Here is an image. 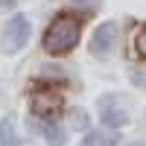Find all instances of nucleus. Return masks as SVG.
Here are the masks:
<instances>
[{
  "label": "nucleus",
  "instance_id": "obj_1",
  "mask_svg": "<svg viewBox=\"0 0 146 146\" xmlns=\"http://www.w3.org/2000/svg\"><path fill=\"white\" fill-rule=\"evenodd\" d=\"M79 32H82V23L73 18V15H58L53 21V27L44 32V50L50 56H64L70 53L79 41Z\"/></svg>",
  "mask_w": 146,
  "mask_h": 146
},
{
  "label": "nucleus",
  "instance_id": "obj_2",
  "mask_svg": "<svg viewBox=\"0 0 146 146\" xmlns=\"http://www.w3.org/2000/svg\"><path fill=\"white\" fill-rule=\"evenodd\" d=\"M27 38H29V21L23 15H15L3 29V50L6 53H18L27 44Z\"/></svg>",
  "mask_w": 146,
  "mask_h": 146
},
{
  "label": "nucleus",
  "instance_id": "obj_3",
  "mask_svg": "<svg viewBox=\"0 0 146 146\" xmlns=\"http://www.w3.org/2000/svg\"><path fill=\"white\" fill-rule=\"evenodd\" d=\"M100 117H102L105 126L117 129V126H126V123H129V108L123 105L120 96L108 94V96H102V100H100Z\"/></svg>",
  "mask_w": 146,
  "mask_h": 146
},
{
  "label": "nucleus",
  "instance_id": "obj_4",
  "mask_svg": "<svg viewBox=\"0 0 146 146\" xmlns=\"http://www.w3.org/2000/svg\"><path fill=\"white\" fill-rule=\"evenodd\" d=\"M114 44H117V23H102V27L94 32L91 53H94V56H100V58H105V56H111Z\"/></svg>",
  "mask_w": 146,
  "mask_h": 146
},
{
  "label": "nucleus",
  "instance_id": "obj_5",
  "mask_svg": "<svg viewBox=\"0 0 146 146\" xmlns=\"http://www.w3.org/2000/svg\"><path fill=\"white\" fill-rule=\"evenodd\" d=\"M58 108H62V94L56 91H38L32 96V111L38 117H53Z\"/></svg>",
  "mask_w": 146,
  "mask_h": 146
},
{
  "label": "nucleus",
  "instance_id": "obj_6",
  "mask_svg": "<svg viewBox=\"0 0 146 146\" xmlns=\"http://www.w3.org/2000/svg\"><path fill=\"white\" fill-rule=\"evenodd\" d=\"M44 137H47V146H64V129L58 123H47Z\"/></svg>",
  "mask_w": 146,
  "mask_h": 146
},
{
  "label": "nucleus",
  "instance_id": "obj_7",
  "mask_svg": "<svg viewBox=\"0 0 146 146\" xmlns=\"http://www.w3.org/2000/svg\"><path fill=\"white\" fill-rule=\"evenodd\" d=\"M111 143H114V135H108V131H91L82 140V146H111Z\"/></svg>",
  "mask_w": 146,
  "mask_h": 146
},
{
  "label": "nucleus",
  "instance_id": "obj_8",
  "mask_svg": "<svg viewBox=\"0 0 146 146\" xmlns=\"http://www.w3.org/2000/svg\"><path fill=\"white\" fill-rule=\"evenodd\" d=\"M0 146H15V126H12V120L0 123Z\"/></svg>",
  "mask_w": 146,
  "mask_h": 146
},
{
  "label": "nucleus",
  "instance_id": "obj_9",
  "mask_svg": "<svg viewBox=\"0 0 146 146\" xmlns=\"http://www.w3.org/2000/svg\"><path fill=\"white\" fill-rule=\"evenodd\" d=\"M85 123H88V117H85V111H76V114H73V126H76V129H82Z\"/></svg>",
  "mask_w": 146,
  "mask_h": 146
},
{
  "label": "nucleus",
  "instance_id": "obj_10",
  "mask_svg": "<svg viewBox=\"0 0 146 146\" xmlns=\"http://www.w3.org/2000/svg\"><path fill=\"white\" fill-rule=\"evenodd\" d=\"M137 50L146 56V29H140V35H137Z\"/></svg>",
  "mask_w": 146,
  "mask_h": 146
},
{
  "label": "nucleus",
  "instance_id": "obj_11",
  "mask_svg": "<svg viewBox=\"0 0 146 146\" xmlns=\"http://www.w3.org/2000/svg\"><path fill=\"white\" fill-rule=\"evenodd\" d=\"M12 3H18V0H0V6H12Z\"/></svg>",
  "mask_w": 146,
  "mask_h": 146
},
{
  "label": "nucleus",
  "instance_id": "obj_12",
  "mask_svg": "<svg viewBox=\"0 0 146 146\" xmlns=\"http://www.w3.org/2000/svg\"><path fill=\"white\" fill-rule=\"evenodd\" d=\"M129 146H140V143H129Z\"/></svg>",
  "mask_w": 146,
  "mask_h": 146
}]
</instances>
